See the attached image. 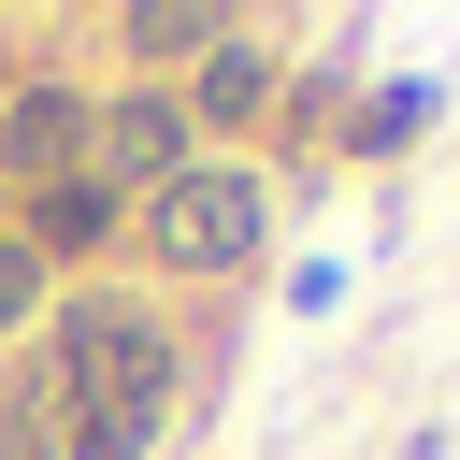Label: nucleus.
<instances>
[{
    "mask_svg": "<svg viewBox=\"0 0 460 460\" xmlns=\"http://www.w3.org/2000/svg\"><path fill=\"white\" fill-rule=\"evenodd\" d=\"M29 417H43V431L72 417L58 460H144L158 417H172V331H158L144 302H72V316H58V359H43V388H29Z\"/></svg>",
    "mask_w": 460,
    "mask_h": 460,
    "instance_id": "nucleus-1",
    "label": "nucleus"
},
{
    "mask_svg": "<svg viewBox=\"0 0 460 460\" xmlns=\"http://www.w3.org/2000/svg\"><path fill=\"white\" fill-rule=\"evenodd\" d=\"M259 230H273L259 172H216V158H187V172L144 201V244H158L172 273H244V259H259Z\"/></svg>",
    "mask_w": 460,
    "mask_h": 460,
    "instance_id": "nucleus-2",
    "label": "nucleus"
},
{
    "mask_svg": "<svg viewBox=\"0 0 460 460\" xmlns=\"http://www.w3.org/2000/svg\"><path fill=\"white\" fill-rule=\"evenodd\" d=\"M86 144H101V187H172V172H187V101H172V86H129Z\"/></svg>",
    "mask_w": 460,
    "mask_h": 460,
    "instance_id": "nucleus-3",
    "label": "nucleus"
},
{
    "mask_svg": "<svg viewBox=\"0 0 460 460\" xmlns=\"http://www.w3.org/2000/svg\"><path fill=\"white\" fill-rule=\"evenodd\" d=\"M72 144H86V115H72L58 86H14V115H0V158H14V172H58Z\"/></svg>",
    "mask_w": 460,
    "mask_h": 460,
    "instance_id": "nucleus-4",
    "label": "nucleus"
},
{
    "mask_svg": "<svg viewBox=\"0 0 460 460\" xmlns=\"http://www.w3.org/2000/svg\"><path fill=\"white\" fill-rule=\"evenodd\" d=\"M101 230H115L101 187H43V201H29V259H72V244H101Z\"/></svg>",
    "mask_w": 460,
    "mask_h": 460,
    "instance_id": "nucleus-5",
    "label": "nucleus"
},
{
    "mask_svg": "<svg viewBox=\"0 0 460 460\" xmlns=\"http://www.w3.org/2000/svg\"><path fill=\"white\" fill-rule=\"evenodd\" d=\"M129 58H216V14L201 0H144L129 14Z\"/></svg>",
    "mask_w": 460,
    "mask_h": 460,
    "instance_id": "nucleus-6",
    "label": "nucleus"
},
{
    "mask_svg": "<svg viewBox=\"0 0 460 460\" xmlns=\"http://www.w3.org/2000/svg\"><path fill=\"white\" fill-rule=\"evenodd\" d=\"M259 101H273V58L259 43H216L201 58V115H259Z\"/></svg>",
    "mask_w": 460,
    "mask_h": 460,
    "instance_id": "nucleus-7",
    "label": "nucleus"
},
{
    "mask_svg": "<svg viewBox=\"0 0 460 460\" xmlns=\"http://www.w3.org/2000/svg\"><path fill=\"white\" fill-rule=\"evenodd\" d=\"M29 302H43V259H29V244H0V331H14Z\"/></svg>",
    "mask_w": 460,
    "mask_h": 460,
    "instance_id": "nucleus-8",
    "label": "nucleus"
}]
</instances>
